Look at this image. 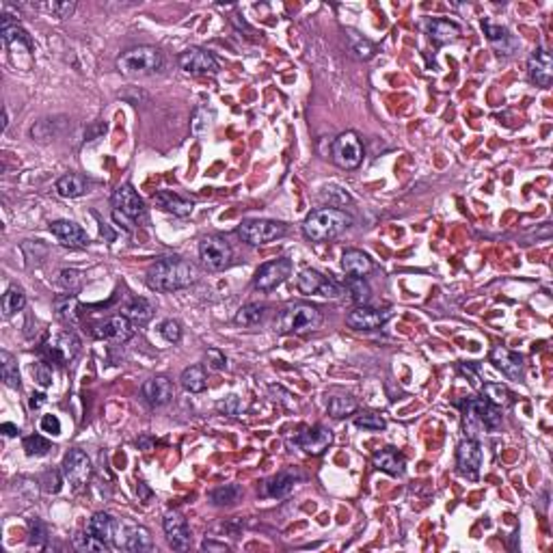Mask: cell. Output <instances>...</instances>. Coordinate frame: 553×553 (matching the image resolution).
Instances as JSON below:
<instances>
[{"instance_id":"obj_20","label":"cell","mask_w":553,"mask_h":553,"mask_svg":"<svg viewBox=\"0 0 553 553\" xmlns=\"http://www.w3.org/2000/svg\"><path fill=\"white\" fill-rule=\"evenodd\" d=\"M11 15H3V41H5V46L11 50V52H31L33 50V39L31 35L22 29L17 22H11L9 20Z\"/></svg>"},{"instance_id":"obj_60","label":"cell","mask_w":553,"mask_h":553,"mask_svg":"<svg viewBox=\"0 0 553 553\" xmlns=\"http://www.w3.org/2000/svg\"><path fill=\"white\" fill-rule=\"evenodd\" d=\"M43 402H46V395H43V393H33L31 395V409H39Z\"/></svg>"},{"instance_id":"obj_41","label":"cell","mask_w":553,"mask_h":553,"mask_svg":"<svg viewBox=\"0 0 553 553\" xmlns=\"http://www.w3.org/2000/svg\"><path fill=\"white\" fill-rule=\"evenodd\" d=\"M242 495V489L238 484H225V486H220V489L212 491L210 499L214 506H232L240 499Z\"/></svg>"},{"instance_id":"obj_42","label":"cell","mask_w":553,"mask_h":553,"mask_svg":"<svg viewBox=\"0 0 553 553\" xmlns=\"http://www.w3.org/2000/svg\"><path fill=\"white\" fill-rule=\"evenodd\" d=\"M484 397L489 402H493L495 407H510L513 404V393L508 391L503 385H493V383H489V385H484Z\"/></svg>"},{"instance_id":"obj_2","label":"cell","mask_w":553,"mask_h":553,"mask_svg":"<svg viewBox=\"0 0 553 553\" xmlns=\"http://www.w3.org/2000/svg\"><path fill=\"white\" fill-rule=\"evenodd\" d=\"M352 225V216L340 208H320L305 218L303 232L309 240L326 242L344 234Z\"/></svg>"},{"instance_id":"obj_33","label":"cell","mask_w":553,"mask_h":553,"mask_svg":"<svg viewBox=\"0 0 553 553\" xmlns=\"http://www.w3.org/2000/svg\"><path fill=\"white\" fill-rule=\"evenodd\" d=\"M182 387L188 391V393H202L208 385V376H206V370L202 365H190L182 372V379H180Z\"/></svg>"},{"instance_id":"obj_5","label":"cell","mask_w":553,"mask_h":553,"mask_svg":"<svg viewBox=\"0 0 553 553\" xmlns=\"http://www.w3.org/2000/svg\"><path fill=\"white\" fill-rule=\"evenodd\" d=\"M363 143L357 132H342L331 145V158L342 169H357L363 162Z\"/></svg>"},{"instance_id":"obj_27","label":"cell","mask_w":553,"mask_h":553,"mask_svg":"<svg viewBox=\"0 0 553 553\" xmlns=\"http://www.w3.org/2000/svg\"><path fill=\"white\" fill-rule=\"evenodd\" d=\"M482 26H484V31H486V35H489V41L493 43V48L499 52V54H513L515 50H517V39L510 35V31L508 29H503V26H495V24H491L489 20L486 22H482Z\"/></svg>"},{"instance_id":"obj_38","label":"cell","mask_w":553,"mask_h":553,"mask_svg":"<svg viewBox=\"0 0 553 553\" xmlns=\"http://www.w3.org/2000/svg\"><path fill=\"white\" fill-rule=\"evenodd\" d=\"M357 411V400L350 395H335L328 400V415L331 417H346Z\"/></svg>"},{"instance_id":"obj_19","label":"cell","mask_w":553,"mask_h":553,"mask_svg":"<svg viewBox=\"0 0 553 553\" xmlns=\"http://www.w3.org/2000/svg\"><path fill=\"white\" fill-rule=\"evenodd\" d=\"M141 393H143L147 404L165 407L173 400V383L169 379H165V376H153V379L143 383Z\"/></svg>"},{"instance_id":"obj_10","label":"cell","mask_w":553,"mask_h":553,"mask_svg":"<svg viewBox=\"0 0 553 553\" xmlns=\"http://www.w3.org/2000/svg\"><path fill=\"white\" fill-rule=\"evenodd\" d=\"M391 316V309H374L368 305H359L346 316V324L355 331H376L385 322H389Z\"/></svg>"},{"instance_id":"obj_17","label":"cell","mask_w":553,"mask_h":553,"mask_svg":"<svg viewBox=\"0 0 553 553\" xmlns=\"http://www.w3.org/2000/svg\"><path fill=\"white\" fill-rule=\"evenodd\" d=\"M50 232L63 247L84 249L89 245V236H86V232L80 225H76L74 220H54L50 225Z\"/></svg>"},{"instance_id":"obj_54","label":"cell","mask_w":553,"mask_h":553,"mask_svg":"<svg viewBox=\"0 0 553 553\" xmlns=\"http://www.w3.org/2000/svg\"><path fill=\"white\" fill-rule=\"evenodd\" d=\"M43 491L46 493H59L61 491V478L56 471H48L43 476Z\"/></svg>"},{"instance_id":"obj_39","label":"cell","mask_w":553,"mask_h":553,"mask_svg":"<svg viewBox=\"0 0 553 553\" xmlns=\"http://www.w3.org/2000/svg\"><path fill=\"white\" fill-rule=\"evenodd\" d=\"M54 307H56V314L61 320L65 322H76L78 320V301L74 294H65V296H59L54 301Z\"/></svg>"},{"instance_id":"obj_1","label":"cell","mask_w":553,"mask_h":553,"mask_svg":"<svg viewBox=\"0 0 553 553\" xmlns=\"http://www.w3.org/2000/svg\"><path fill=\"white\" fill-rule=\"evenodd\" d=\"M197 281V268L182 257L158 259L147 271V285L156 292H175Z\"/></svg>"},{"instance_id":"obj_34","label":"cell","mask_w":553,"mask_h":553,"mask_svg":"<svg viewBox=\"0 0 553 553\" xmlns=\"http://www.w3.org/2000/svg\"><path fill=\"white\" fill-rule=\"evenodd\" d=\"M296 474H290V471H283L279 476H275L271 482H266V495L271 497H285L290 495V491L294 489V482H296Z\"/></svg>"},{"instance_id":"obj_44","label":"cell","mask_w":553,"mask_h":553,"mask_svg":"<svg viewBox=\"0 0 553 553\" xmlns=\"http://www.w3.org/2000/svg\"><path fill=\"white\" fill-rule=\"evenodd\" d=\"M74 547H76L78 551H96V553H104V551H108V543H104V540L91 536L89 532L74 536Z\"/></svg>"},{"instance_id":"obj_35","label":"cell","mask_w":553,"mask_h":553,"mask_svg":"<svg viewBox=\"0 0 553 553\" xmlns=\"http://www.w3.org/2000/svg\"><path fill=\"white\" fill-rule=\"evenodd\" d=\"M24 305H26L24 290H22V287H17V285H11L9 290L3 294V316L5 318H11L13 314L22 312V309H24Z\"/></svg>"},{"instance_id":"obj_6","label":"cell","mask_w":553,"mask_h":553,"mask_svg":"<svg viewBox=\"0 0 553 553\" xmlns=\"http://www.w3.org/2000/svg\"><path fill=\"white\" fill-rule=\"evenodd\" d=\"M199 257H202V264L212 271H225L232 259H234V249L229 247V242L220 236H206L202 242H199Z\"/></svg>"},{"instance_id":"obj_21","label":"cell","mask_w":553,"mask_h":553,"mask_svg":"<svg viewBox=\"0 0 553 553\" xmlns=\"http://www.w3.org/2000/svg\"><path fill=\"white\" fill-rule=\"evenodd\" d=\"M527 70H529V78H532L536 84L540 86H549L553 80V59L545 48H538L529 54L527 61Z\"/></svg>"},{"instance_id":"obj_29","label":"cell","mask_w":553,"mask_h":553,"mask_svg":"<svg viewBox=\"0 0 553 553\" xmlns=\"http://www.w3.org/2000/svg\"><path fill=\"white\" fill-rule=\"evenodd\" d=\"M117 521L110 517L108 513H98L91 517V521L86 523V532H89L91 536L108 543V540H113L115 538V532H117Z\"/></svg>"},{"instance_id":"obj_24","label":"cell","mask_w":553,"mask_h":553,"mask_svg":"<svg viewBox=\"0 0 553 553\" xmlns=\"http://www.w3.org/2000/svg\"><path fill=\"white\" fill-rule=\"evenodd\" d=\"M491 361L495 363L497 370H501L508 379H521L523 376V359L517 355V352L513 350H508V348H495L491 352Z\"/></svg>"},{"instance_id":"obj_25","label":"cell","mask_w":553,"mask_h":553,"mask_svg":"<svg viewBox=\"0 0 553 553\" xmlns=\"http://www.w3.org/2000/svg\"><path fill=\"white\" fill-rule=\"evenodd\" d=\"M426 31L437 46H446V43H452L460 37V26L456 24V22L444 20V17L430 20L426 24Z\"/></svg>"},{"instance_id":"obj_16","label":"cell","mask_w":553,"mask_h":553,"mask_svg":"<svg viewBox=\"0 0 553 553\" xmlns=\"http://www.w3.org/2000/svg\"><path fill=\"white\" fill-rule=\"evenodd\" d=\"M113 206L121 214H126L132 220H143L145 218V204L139 197V192L132 188L130 184H123L115 190L113 195Z\"/></svg>"},{"instance_id":"obj_14","label":"cell","mask_w":553,"mask_h":553,"mask_svg":"<svg viewBox=\"0 0 553 553\" xmlns=\"http://www.w3.org/2000/svg\"><path fill=\"white\" fill-rule=\"evenodd\" d=\"M93 335L98 340H106V342H128L135 338V326H132V320L126 316H113L108 318L106 322L98 324V328L93 331Z\"/></svg>"},{"instance_id":"obj_31","label":"cell","mask_w":553,"mask_h":553,"mask_svg":"<svg viewBox=\"0 0 553 553\" xmlns=\"http://www.w3.org/2000/svg\"><path fill=\"white\" fill-rule=\"evenodd\" d=\"M56 192L65 199H76V197H82L86 192V180L82 175H76V173H68L63 175V178L56 182Z\"/></svg>"},{"instance_id":"obj_4","label":"cell","mask_w":553,"mask_h":553,"mask_svg":"<svg viewBox=\"0 0 553 553\" xmlns=\"http://www.w3.org/2000/svg\"><path fill=\"white\" fill-rule=\"evenodd\" d=\"M160 68H162V54L158 48H151V46L132 48L117 59V70L128 78L151 76Z\"/></svg>"},{"instance_id":"obj_53","label":"cell","mask_w":553,"mask_h":553,"mask_svg":"<svg viewBox=\"0 0 553 553\" xmlns=\"http://www.w3.org/2000/svg\"><path fill=\"white\" fill-rule=\"evenodd\" d=\"M39 428H41V432L52 434V437H59L61 434V422H59L56 415H43Z\"/></svg>"},{"instance_id":"obj_37","label":"cell","mask_w":553,"mask_h":553,"mask_svg":"<svg viewBox=\"0 0 553 553\" xmlns=\"http://www.w3.org/2000/svg\"><path fill=\"white\" fill-rule=\"evenodd\" d=\"M264 312H266V307L259 305V303H249L245 307L238 309L236 314V324H242V326H255L262 322L264 318Z\"/></svg>"},{"instance_id":"obj_18","label":"cell","mask_w":553,"mask_h":553,"mask_svg":"<svg viewBox=\"0 0 553 553\" xmlns=\"http://www.w3.org/2000/svg\"><path fill=\"white\" fill-rule=\"evenodd\" d=\"M162 527H165L167 540H169V545L173 549L186 551L190 547V529H188L186 519L180 513H167L165 521H162Z\"/></svg>"},{"instance_id":"obj_59","label":"cell","mask_w":553,"mask_h":553,"mask_svg":"<svg viewBox=\"0 0 553 553\" xmlns=\"http://www.w3.org/2000/svg\"><path fill=\"white\" fill-rule=\"evenodd\" d=\"M137 495H139V499H149L151 497V491L147 489V484L145 482H139V486H137Z\"/></svg>"},{"instance_id":"obj_28","label":"cell","mask_w":553,"mask_h":553,"mask_svg":"<svg viewBox=\"0 0 553 553\" xmlns=\"http://www.w3.org/2000/svg\"><path fill=\"white\" fill-rule=\"evenodd\" d=\"M342 268L348 277H365L374 271V264L363 251L350 249L342 255Z\"/></svg>"},{"instance_id":"obj_13","label":"cell","mask_w":553,"mask_h":553,"mask_svg":"<svg viewBox=\"0 0 553 553\" xmlns=\"http://www.w3.org/2000/svg\"><path fill=\"white\" fill-rule=\"evenodd\" d=\"M482 446L478 441H462L456 450V462H458V469L462 476H467L469 480H476L478 474H480V467H482Z\"/></svg>"},{"instance_id":"obj_15","label":"cell","mask_w":553,"mask_h":553,"mask_svg":"<svg viewBox=\"0 0 553 553\" xmlns=\"http://www.w3.org/2000/svg\"><path fill=\"white\" fill-rule=\"evenodd\" d=\"M180 68L188 74H216L218 72V63L216 59L206 52L204 48H188L180 54L178 59Z\"/></svg>"},{"instance_id":"obj_8","label":"cell","mask_w":553,"mask_h":553,"mask_svg":"<svg viewBox=\"0 0 553 553\" xmlns=\"http://www.w3.org/2000/svg\"><path fill=\"white\" fill-rule=\"evenodd\" d=\"M93 467L91 460L82 450H70L63 458V476L74 489H82V486L91 480Z\"/></svg>"},{"instance_id":"obj_23","label":"cell","mask_w":553,"mask_h":553,"mask_svg":"<svg viewBox=\"0 0 553 553\" xmlns=\"http://www.w3.org/2000/svg\"><path fill=\"white\" fill-rule=\"evenodd\" d=\"M467 409H469V415H476L478 422L489 428V430H495L499 428L501 424V409L495 407L493 402H489L486 397H478V400H469L467 402Z\"/></svg>"},{"instance_id":"obj_43","label":"cell","mask_w":553,"mask_h":553,"mask_svg":"<svg viewBox=\"0 0 553 553\" xmlns=\"http://www.w3.org/2000/svg\"><path fill=\"white\" fill-rule=\"evenodd\" d=\"M348 292H350L352 301L359 303V305H365L372 296V290H370V285L363 277H350L348 279Z\"/></svg>"},{"instance_id":"obj_7","label":"cell","mask_w":553,"mask_h":553,"mask_svg":"<svg viewBox=\"0 0 553 553\" xmlns=\"http://www.w3.org/2000/svg\"><path fill=\"white\" fill-rule=\"evenodd\" d=\"M283 234H285L283 223H277V220H264V218L245 220V223L238 227V236L253 247L266 245V242H273V240L281 238Z\"/></svg>"},{"instance_id":"obj_36","label":"cell","mask_w":553,"mask_h":553,"mask_svg":"<svg viewBox=\"0 0 553 553\" xmlns=\"http://www.w3.org/2000/svg\"><path fill=\"white\" fill-rule=\"evenodd\" d=\"M0 374H3V381L11 389H20V372L13 355H9L7 350L0 352Z\"/></svg>"},{"instance_id":"obj_40","label":"cell","mask_w":553,"mask_h":553,"mask_svg":"<svg viewBox=\"0 0 553 553\" xmlns=\"http://www.w3.org/2000/svg\"><path fill=\"white\" fill-rule=\"evenodd\" d=\"M216 113L212 108L208 106H202V108H197L195 110V115H192V121H190V130H192V135H206V132L210 130L212 121H214Z\"/></svg>"},{"instance_id":"obj_51","label":"cell","mask_w":553,"mask_h":553,"mask_svg":"<svg viewBox=\"0 0 553 553\" xmlns=\"http://www.w3.org/2000/svg\"><path fill=\"white\" fill-rule=\"evenodd\" d=\"M206 361H208V368L214 370V372H220V370L227 368V359H225V355L218 348H210L206 352Z\"/></svg>"},{"instance_id":"obj_58","label":"cell","mask_w":553,"mask_h":553,"mask_svg":"<svg viewBox=\"0 0 553 553\" xmlns=\"http://www.w3.org/2000/svg\"><path fill=\"white\" fill-rule=\"evenodd\" d=\"M202 549H204V551H227L229 547H227V545H216V543H212V540H206V543L202 545Z\"/></svg>"},{"instance_id":"obj_26","label":"cell","mask_w":553,"mask_h":553,"mask_svg":"<svg viewBox=\"0 0 553 553\" xmlns=\"http://www.w3.org/2000/svg\"><path fill=\"white\" fill-rule=\"evenodd\" d=\"M374 467L379 471H385L389 476H402L407 469V460L404 456L393 450V448H385L381 452L374 454Z\"/></svg>"},{"instance_id":"obj_11","label":"cell","mask_w":553,"mask_h":553,"mask_svg":"<svg viewBox=\"0 0 553 553\" xmlns=\"http://www.w3.org/2000/svg\"><path fill=\"white\" fill-rule=\"evenodd\" d=\"M296 285H298V290L303 294H322L326 298H340L342 296V290H340V285L335 281H331L328 277L320 275L318 271H312V268H307L298 275L296 279Z\"/></svg>"},{"instance_id":"obj_62","label":"cell","mask_w":553,"mask_h":553,"mask_svg":"<svg viewBox=\"0 0 553 553\" xmlns=\"http://www.w3.org/2000/svg\"><path fill=\"white\" fill-rule=\"evenodd\" d=\"M9 126V113H7V108H5V115H3V130H7Z\"/></svg>"},{"instance_id":"obj_45","label":"cell","mask_w":553,"mask_h":553,"mask_svg":"<svg viewBox=\"0 0 553 553\" xmlns=\"http://www.w3.org/2000/svg\"><path fill=\"white\" fill-rule=\"evenodd\" d=\"M22 446H24V450H26L29 456H46V454L52 450L50 441H46L41 434H31V437H26L24 441H22Z\"/></svg>"},{"instance_id":"obj_48","label":"cell","mask_w":553,"mask_h":553,"mask_svg":"<svg viewBox=\"0 0 553 553\" xmlns=\"http://www.w3.org/2000/svg\"><path fill=\"white\" fill-rule=\"evenodd\" d=\"M160 335L169 342V344H178L182 340V326L180 322L175 320H165L160 324Z\"/></svg>"},{"instance_id":"obj_9","label":"cell","mask_w":553,"mask_h":553,"mask_svg":"<svg viewBox=\"0 0 553 553\" xmlns=\"http://www.w3.org/2000/svg\"><path fill=\"white\" fill-rule=\"evenodd\" d=\"M290 273H292V262L287 257L268 262V264H264V266L257 268L255 287H257V290H262V292H271V290H275L277 285H281L287 277H290Z\"/></svg>"},{"instance_id":"obj_47","label":"cell","mask_w":553,"mask_h":553,"mask_svg":"<svg viewBox=\"0 0 553 553\" xmlns=\"http://www.w3.org/2000/svg\"><path fill=\"white\" fill-rule=\"evenodd\" d=\"M355 424L359 428H365V430H385V419L381 415H376V413H365V415H359L355 419Z\"/></svg>"},{"instance_id":"obj_22","label":"cell","mask_w":553,"mask_h":553,"mask_svg":"<svg viewBox=\"0 0 553 553\" xmlns=\"http://www.w3.org/2000/svg\"><path fill=\"white\" fill-rule=\"evenodd\" d=\"M333 444V432L324 426H314V428H307L305 432H301L298 437V446L312 456H320L324 454V450Z\"/></svg>"},{"instance_id":"obj_52","label":"cell","mask_w":553,"mask_h":553,"mask_svg":"<svg viewBox=\"0 0 553 553\" xmlns=\"http://www.w3.org/2000/svg\"><path fill=\"white\" fill-rule=\"evenodd\" d=\"M61 283H63V287L70 294L72 292H78L80 290V273L78 271H63L61 273Z\"/></svg>"},{"instance_id":"obj_49","label":"cell","mask_w":553,"mask_h":553,"mask_svg":"<svg viewBox=\"0 0 553 553\" xmlns=\"http://www.w3.org/2000/svg\"><path fill=\"white\" fill-rule=\"evenodd\" d=\"M43 9L46 11H50L54 17H70L74 11H76V3L74 0H65V3H46L43 5Z\"/></svg>"},{"instance_id":"obj_56","label":"cell","mask_w":553,"mask_h":553,"mask_svg":"<svg viewBox=\"0 0 553 553\" xmlns=\"http://www.w3.org/2000/svg\"><path fill=\"white\" fill-rule=\"evenodd\" d=\"M218 407H220V411H225L227 415L236 417L240 413V397L238 395H229V397H225V402H220Z\"/></svg>"},{"instance_id":"obj_32","label":"cell","mask_w":553,"mask_h":553,"mask_svg":"<svg viewBox=\"0 0 553 553\" xmlns=\"http://www.w3.org/2000/svg\"><path fill=\"white\" fill-rule=\"evenodd\" d=\"M153 312H156V307H153L147 298L139 296V298H132L130 305L126 307V318H130L135 324H145L153 318Z\"/></svg>"},{"instance_id":"obj_61","label":"cell","mask_w":553,"mask_h":553,"mask_svg":"<svg viewBox=\"0 0 553 553\" xmlns=\"http://www.w3.org/2000/svg\"><path fill=\"white\" fill-rule=\"evenodd\" d=\"M0 430H3L5 437H15V434L20 432L15 424H3V426H0Z\"/></svg>"},{"instance_id":"obj_57","label":"cell","mask_w":553,"mask_h":553,"mask_svg":"<svg viewBox=\"0 0 553 553\" xmlns=\"http://www.w3.org/2000/svg\"><path fill=\"white\" fill-rule=\"evenodd\" d=\"M355 52H357L359 59H365V61H368V59L374 56L376 50H374L372 43H368V41H357V43H355Z\"/></svg>"},{"instance_id":"obj_55","label":"cell","mask_w":553,"mask_h":553,"mask_svg":"<svg viewBox=\"0 0 553 553\" xmlns=\"http://www.w3.org/2000/svg\"><path fill=\"white\" fill-rule=\"evenodd\" d=\"M33 374L37 376V381H39L41 387H48V385L52 383V374H50V370H48L46 363H37V365L33 368Z\"/></svg>"},{"instance_id":"obj_63","label":"cell","mask_w":553,"mask_h":553,"mask_svg":"<svg viewBox=\"0 0 553 553\" xmlns=\"http://www.w3.org/2000/svg\"><path fill=\"white\" fill-rule=\"evenodd\" d=\"M141 446H145V450L149 448V439H141Z\"/></svg>"},{"instance_id":"obj_50","label":"cell","mask_w":553,"mask_h":553,"mask_svg":"<svg viewBox=\"0 0 553 553\" xmlns=\"http://www.w3.org/2000/svg\"><path fill=\"white\" fill-rule=\"evenodd\" d=\"M46 538H48V529H46V525H43L39 519L31 521V538H29L31 547H43Z\"/></svg>"},{"instance_id":"obj_30","label":"cell","mask_w":553,"mask_h":553,"mask_svg":"<svg viewBox=\"0 0 553 553\" xmlns=\"http://www.w3.org/2000/svg\"><path fill=\"white\" fill-rule=\"evenodd\" d=\"M153 202H156L162 210L173 212L175 216H188L192 212V208H195L192 202L182 199L178 195H173V192H158L156 197H153Z\"/></svg>"},{"instance_id":"obj_12","label":"cell","mask_w":553,"mask_h":553,"mask_svg":"<svg viewBox=\"0 0 553 553\" xmlns=\"http://www.w3.org/2000/svg\"><path fill=\"white\" fill-rule=\"evenodd\" d=\"M113 543L123 551L141 553V551L151 549V534L147 527H141V525H130V527L117 525Z\"/></svg>"},{"instance_id":"obj_46","label":"cell","mask_w":553,"mask_h":553,"mask_svg":"<svg viewBox=\"0 0 553 553\" xmlns=\"http://www.w3.org/2000/svg\"><path fill=\"white\" fill-rule=\"evenodd\" d=\"M324 197L328 199L331 208H342V206H346V204L352 202L350 195H348L346 190L338 188V186H326V188H324Z\"/></svg>"},{"instance_id":"obj_3","label":"cell","mask_w":553,"mask_h":553,"mask_svg":"<svg viewBox=\"0 0 553 553\" xmlns=\"http://www.w3.org/2000/svg\"><path fill=\"white\" fill-rule=\"evenodd\" d=\"M320 324H322V314L318 307L309 303H292L281 312L277 320V331L281 335L309 333V331H316Z\"/></svg>"}]
</instances>
